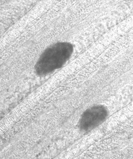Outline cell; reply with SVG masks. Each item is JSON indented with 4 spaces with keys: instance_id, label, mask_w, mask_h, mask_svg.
<instances>
[{
    "instance_id": "7a4b0ae2",
    "label": "cell",
    "mask_w": 133,
    "mask_h": 159,
    "mask_svg": "<svg viewBox=\"0 0 133 159\" xmlns=\"http://www.w3.org/2000/svg\"><path fill=\"white\" fill-rule=\"evenodd\" d=\"M107 115V109L104 106H97L88 109L81 117V127L86 130L92 129L104 120Z\"/></svg>"
},
{
    "instance_id": "6da1fadb",
    "label": "cell",
    "mask_w": 133,
    "mask_h": 159,
    "mask_svg": "<svg viewBox=\"0 0 133 159\" xmlns=\"http://www.w3.org/2000/svg\"><path fill=\"white\" fill-rule=\"evenodd\" d=\"M72 45L69 43L59 42L48 48L41 54L35 66L38 75H44L60 69L71 57Z\"/></svg>"
}]
</instances>
